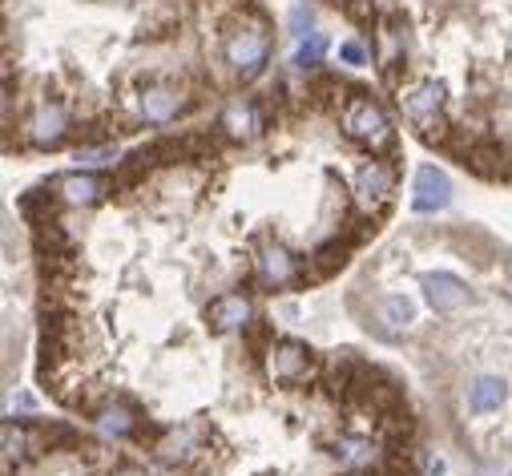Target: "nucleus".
Returning a JSON list of instances; mask_svg holds the SVG:
<instances>
[{"label":"nucleus","mask_w":512,"mask_h":476,"mask_svg":"<svg viewBox=\"0 0 512 476\" xmlns=\"http://www.w3.org/2000/svg\"><path fill=\"white\" fill-rule=\"evenodd\" d=\"M424 295H428L432 311H440V315H452V311H460V307H468V303H472L468 283H464L460 275H452V271L424 275Z\"/></svg>","instance_id":"0eeeda50"},{"label":"nucleus","mask_w":512,"mask_h":476,"mask_svg":"<svg viewBox=\"0 0 512 476\" xmlns=\"http://www.w3.org/2000/svg\"><path fill=\"white\" fill-rule=\"evenodd\" d=\"M339 61L343 65H371V49H363L359 41H343L339 45Z\"/></svg>","instance_id":"9b49d317"},{"label":"nucleus","mask_w":512,"mask_h":476,"mask_svg":"<svg viewBox=\"0 0 512 476\" xmlns=\"http://www.w3.org/2000/svg\"><path fill=\"white\" fill-rule=\"evenodd\" d=\"M452 202V182L444 170L436 166H420L416 170V182H412V210L416 214H436Z\"/></svg>","instance_id":"423d86ee"},{"label":"nucleus","mask_w":512,"mask_h":476,"mask_svg":"<svg viewBox=\"0 0 512 476\" xmlns=\"http://www.w3.org/2000/svg\"><path fill=\"white\" fill-rule=\"evenodd\" d=\"M109 476H150V472H146V468H138V464H117Z\"/></svg>","instance_id":"f8f14e48"},{"label":"nucleus","mask_w":512,"mask_h":476,"mask_svg":"<svg viewBox=\"0 0 512 476\" xmlns=\"http://www.w3.org/2000/svg\"><path fill=\"white\" fill-rule=\"evenodd\" d=\"M69 134H73V113L61 101H41L21 122V138L33 150H57Z\"/></svg>","instance_id":"7ed1b4c3"},{"label":"nucleus","mask_w":512,"mask_h":476,"mask_svg":"<svg viewBox=\"0 0 512 476\" xmlns=\"http://www.w3.org/2000/svg\"><path fill=\"white\" fill-rule=\"evenodd\" d=\"M311 29H315V13L307 5H295L291 9V33L295 37H311Z\"/></svg>","instance_id":"9d476101"},{"label":"nucleus","mask_w":512,"mask_h":476,"mask_svg":"<svg viewBox=\"0 0 512 476\" xmlns=\"http://www.w3.org/2000/svg\"><path fill=\"white\" fill-rule=\"evenodd\" d=\"M222 57L234 69V77H242V81H254V77L267 69V61H271V37H267V17L259 9H254L250 21H242V25H234L226 33Z\"/></svg>","instance_id":"f03ea898"},{"label":"nucleus","mask_w":512,"mask_h":476,"mask_svg":"<svg viewBox=\"0 0 512 476\" xmlns=\"http://www.w3.org/2000/svg\"><path fill=\"white\" fill-rule=\"evenodd\" d=\"M218 130H222L226 138H234V142H259V138H263V130H267L263 105L234 97V101L222 109V117H218Z\"/></svg>","instance_id":"39448f33"},{"label":"nucleus","mask_w":512,"mask_h":476,"mask_svg":"<svg viewBox=\"0 0 512 476\" xmlns=\"http://www.w3.org/2000/svg\"><path fill=\"white\" fill-rule=\"evenodd\" d=\"M323 53H327V37L323 33H311L303 45H299V53H295V69H315L319 61H323Z\"/></svg>","instance_id":"1a4fd4ad"},{"label":"nucleus","mask_w":512,"mask_h":476,"mask_svg":"<svg viewBox=\"0 0 512 476\" xmlns=\"http://www.w3.org/2000/svg\"><path fill=\"white\" fill-rule=\"evenodd\" d=\"M504 400H508V384L500 376H472L464 384V416H472V420L500 412Z\"/></svg>","instance_id":"6e6552de"},{"label":"nucleus","mask_w":512,"mask_h":476,"mask_svg":"<svg viewBox=\"0 0 512 476\" xmlns=\"http://www.w3.org/2000/svg\"><path fill=\"white\" fill-rule=\"evenodd\" d=\"M190 109V97L170 81H146L138 93V122L142 126H170Z\"/></svg>","instance_id":"20e7f679"},{"label":"nucleus","mask_w":512,"mask_h":476,"mask_svg":"<svg viewBox=\"0 0 512 476\" xmlns=\"http://www.w3.org/2000/svg\"><path fill=\"white\" fill-rule=\"evenodd\" d=\"M339 126L351 142L367 146L371 154H396V126L392 117L383 113L379 101H371L367 93H355V97H343L339 101Z\"/></svg>","instance_id":"f257e3e1"}]
</instances>
